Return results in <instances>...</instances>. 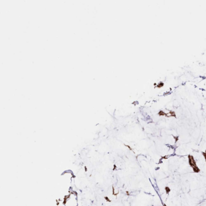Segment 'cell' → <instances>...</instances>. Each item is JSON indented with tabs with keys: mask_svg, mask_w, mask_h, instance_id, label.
<instances>
[{
	"mask_svg": "<svg viewBox=\"0 0 206 206\" xmlns=\"http://www.w3.org/2000/svg\"><path fill=\"white\" fill-rule=\"evenodd\" d=\"M63 203L66 206H78V201L77 194L73 191L70 190L69 194L65 197Z\"/></svg>",
	"mask_w": 206,
	"mask_h": 206,
	"instance_id": "1",
	"label": "cell"
},
{
	"mask_svg": "<svg viewBox=\"0 0 206 206\" xmlns=\"http://www.w3.org/2000/svg\"><path fill=\"white\" fill-rule=\"evenodd\" d=\"M58 206H66V205H65L63 204V203H62V205H58Z\"/></svg>",
	"mask_w": 206,
	"mask_h": 206,
	"instance_id": "2",
	"label": "cell"
}]
</instances>
